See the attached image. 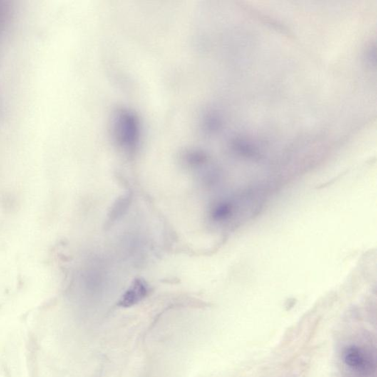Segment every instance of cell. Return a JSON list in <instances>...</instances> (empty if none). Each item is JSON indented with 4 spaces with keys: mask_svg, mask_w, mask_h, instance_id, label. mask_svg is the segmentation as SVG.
I'll return each mask as SVG.
<instances>
[{
    "mask_svg": "<svg viewBox=\"0 0 377 377\" xmlns=\"http://www.w3.org/2000/svg\"><path fill=\"white\" fill-rule=\"evenodd\" d=\"M130 197L128 195L124 196V197L119 199L116 202L113 209H112L110 214V220H115V219L118 218L120 215H122L130 204Z\"/></svg>",
    "mask_w": 377,
    "mask_h": 377,
    "instance_id": "3957f363",
    "label": "cell"
},
{
    "mask_svg": "<svg viewBox=\"0 0 377 377\" xmlns=\"http://www.w3.org/2000/svg\"><path fill=\"white\" fill-rule=\"evenodd\" d=\"M148 287L145 281L142 279L134 280L131 286L124 293L118 302V306L122 307H130L140 303L146 297Z\"/></svg>",
    "mask_w": 377,
    "mask_h": 377,
    "instance_id": "6da1fadb",
    "label": "cell"
},
{
    "mask_svg": "<svg viewBox=\"0 0 377 377\" xmlns=\"http://www.w3.org/2000/svg\"><path fill=\"white\" fill-rule=\"evenodd\" d=\"M345 363L357 371L365 372L371 368L369 360L359 347H347L343 353Z\"/></svg>",
    "mask_w": 377,
    "mask_h": 377,
    "instance_id": "7a4b0ae2",
    "label": "cell"
}]
</instances>
